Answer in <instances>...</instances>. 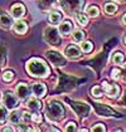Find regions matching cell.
Wrapping results in <instances>:
<instances>
[{"label":"cell","mask_w":126,"mask_h":132,"mask_svg":"<svg viewBox=\"0 0 126 132\" xmlns=\"http://www.w3.org/2000/svg\"><path fill=\"white\" fill-rule=\"evenodd\" d=\"M14 30L17 31L18 34H25L28 31V25H27V23L19 20L14 24Z\"/></svg>","instance_id":"17"},{"label":"cell","mask_w":126,"mask_h":132,"mask_svg":"<svg viewBox=\"0 0 126 132\" xmlns=\"http://www.w3.org/2000/svg\"><path fill=\"white\" fill-rule=\"evenodd\" d=\"M120 74H121V71H120V69H114V71H112V78H114V79H119V78H120Z\"/></svg>","instance_id":"32"},{"label":"cell","mask_w":126,"mask_h":132,"mask_svg":"<svg viewBox=\"0 0 126 132\" xmlns=\"http://www.w3.org/2000/svg\"><path fill=\"white\" fill-rule=\"evenodd\" d=\"M105 13L106 14H114V13H116L117 11V5L116 4H114V3H106L105 4Z\"/></svg>","instance_id":"20"},{"label":"cell","mask_w":126,"mask_h":132,"mask_svg":"<svg viewBox=\"0 0 126 132\" xmlns=\"http://www.w3.org/2000/svg\"><path fill=\"white\" fill-rule=\"evenodd\" d=\"M32 92L37 97H44L45 93H47V87L43 83H34L32 86Z\"/></svg>","instance_id":"9"},{"label":"cell","mask_w":126,"mask_h":132,"mask_svg":"<svg viewBox=\"0 0 126 132\" xmlns=\"http://www.w3.org/2000/svg\"><path fill=\"white\" fill-rule=\"evenodd\" d=\"M13 78H14V73L10 71H6L5 73H3V79L5 82H10L13 81Z\"/></svg>","instance_id":"28"},{"label":"cell","mask_w":126,"mask_h":132,"mask_svg":"<svg viewBox=\"0 0 126 132\" xmlns=\"http://www.w3.org/2000/svg\"><path fill=\"white\" fill-rule=\"evenodd\" d=\"M3 102L6 106V108H9V110H14V108L18 107V97L15 94H13L11 92H6L4 94Z\"/></svg>","instance_id":"7"},{"label":"cell","mask_w":126,"mask_h":132,"mask_svg":"<svg viewBox=\"0 0 126 132\" xmlns=\"http://www.w3.org/2000/svg\"><path fill=\"white\" fill-rule=\"evenodd\" d=\"M77 20L78 23L81 24V25H87V23H88V18H87V15L83 14V13H77Z\"/></svg>","instance_id":"22"},{"label":"cell","mask_w":126,"mask_h":132,"mask_svg":"<svg viewBox=\"0 0 126 132\" xmlns=\"http://www.w3.org/2000/svg\"><path fill=\"white\" fill-rule=\"evenodd\" d=\"M73 29V25L71 21H63L62 24L59 25V33L62 35H68Z\"/></svg>","instance_id":"15"},{"label":"cell","mask_w":126,"mask_h":132,"mask_svg":"<svg viewBox=\"0 0 126 132\" xmlns=\"http://www.w3.org/2000/svg\"><path fill=\"white\" fill-rule=\"evenodd\" d=\"M122 23H124V24L126 25V14L124 15V16H122Z\"/></svg>","instance_id":"33"},{"label":"cell","mask_w":126,"mask_h":132,"mask_svg":"<svg viewBox=\"0 0 126 132\" xmlns=\"http://www.w3.org/2000/svg\"><path fill=\"white\" fill-rule=\"evenodd\" d=\"M124 43H125V45H126V35H125V38H124Z\"/></svg>","instance_id":"35"},{"label":"cell","mask_w":126,"mask_h":132,"mask_svg":"<svg viewBox=\"0 0 126 132\" xmlns=\"http://www.w3.org/2000/svg\"><path fill=\"white\" fill-rule=\"evenodd\" d=\"M112 62H114L115 64H122V63L125 62L124 54H122V53H115L114 57H112Z\"/></svg>","instance_id":"21"},{"label":"cell","mask_w":126,"mask_h":132,"mask_svg":"<svg viewBox=\"0 0 126 132\" xmlns=\"http://www.w3.org/2000/svg\"><path fill=\"white\" fill-rule=\"evenodd\" d=\"M17 96L20 98V100H25L29 94V87L25 84V83H19L17 86V89H15Z\"/></svg>","instance_id":"10"},{"label":"cell","mask_w":126,"mask_h":132,"mask_svg":"<svg viewBox=\"0 0 126 132\" xmlns=\"http://www.w3.org/2000/svg\"><path fill=\"white\" fill-rule=\"evenodd\" d=\"M20 118H21V114L18 111H13L10 113V116H9V121H10V123H13V125L19 123Z\"/></svg>","instance_id":"19"},{"label":"cell","mask_w":126,"mask_h":132,"mask_svg":"<svg viewBox=\"0 0 126 132\" xmlns=\"http://www.w3.org/2000/svg\"><path fill=\"white\" fill-rule=\"evenodd\" d=\"M92 48H93V45H92L91 42H84L83 44L81 45V49H82L84 53H90V52L92 51Z\"/></svg>","instance_id":"26"},{"label":"cell","mask_w":126,"mask_h":132,"mask_svg":"<svg viewBox=\"0 0 126 132\" xmlns=\"http://www.w3.org/2000/svg\"><path fill=\"white\" fill-rule=\"evenodd\" d=\"M71 107L78 117H87L91 111V107L87 103H82V102H72Z\"/></svg>","instance_id":"4"},{"label":"cell","mask_w":126,"mask_h":132,"mask_svg":"<svg viewBox=\"0 0 126 132\" xmlns=\"http://www.w3.org/2000/svg\"><path fill=\"white\" fill-rule=\"evenodd\" d=\"M84 38V33L82 30H76L73 33V40L77 42V43H80V42H82Z\"/></svg>","instance_id":"25"},{"label":"cell","mask_w":126,"mask_h":132,"mask_svg":"<svg viewBox=\"0 0 126 132\" xmlns=\"http://www.w3.org/2000/svg\"><path fill=\"white\" fill-rule=\"evenodd\" d=\"M48 19H49V21L52 23L53 25L58 24L61 21V19H62V14H59L58 11H51L49 15H48Z\"/></svg>","instance_id":"18"},{"label":"cell","mask_w":126,"mask_h":132,"mask_svg":"<svg viewBox=\"0 0 126 132\" xmlns=\"http://www.w3.org/2000/svg\"><path fill=\"white\" fill-rule=\"evenodd\" d=\"M91 93L93 97H101L104 94V87H100V86H94L93 88L91 89Z\"/></svg>","instance_id":"23"},{"label":"cell","mask_w":126,"mask_h":132,"mask_svg":"<svg viewBox=\"0 0 126 132\" xmlns=\"http://www.w3.org/2000/svg\"><path fill=\"white\" fill-rule=\"evenodd\" d=\"M104 89L106 91L107 93V96L108 97H117L119 96V93H120V88H119V86L117 84H108L107 82H104Z\"/></svg>","instance_id":"8"},{"label":"cell","mask_w":126,"mask_h":132,"mask_svg":"<svg viewBox=\"0 0 126 132\" xmlns=\"http://www.w3.org/2000/svg\"><path fill=\"white\" fill-rule=\"evenodd\" d=\"M27 71L30 76H34V77H48L51 73L49 67L42 59H38V58H33L28 62Z\"/></svg>","instance_id":"1"},{"label":"cell","mask_w":126,"mask_h":132,"mask_svg":"<svg viewBox=\"0 0 126 132\" xmlns=\"http://www.w3.org/2000/svg\"><path fill=\"white\" fill-rule=\"evenodd\" d=\"M10 13L13 14V16L15 18V19H19L21 18L24 14H25V8L21 5V4H14L13 6L10 8Z\"/></svg>","instance_id":"11"},{"label":"cell","mask_w":126,"mask_h":132,"mask_svg":"<svg viewBox=\"0 0 126 132\" xmlns=\"http://www.w3.org/2000/svg\"><path fill=\"white\" fill-rule=\"evenodd\" d=\"M105 130H106V128H105V126H104L102 123H97L96 126H93V127H92V131H93V132H96V131L104 132Z\"/></svg>","instance_id":"31"},{"label":"cell","mask_w":126,"mask_h":132,"mask_svg":"<svg viewBox=\"0 0 126 132\" xmlns=\"http://www.w3.org/2000/svg\"><path fill=\"white\" fill-rule=\"evenodd\" d=\"M28 108L29 110H32L33 112H38L41 108H42V103L38 101L37 98H30L29 101H28Z\"/></svg>","instance_id":"16"},{"label":"cell","mask_w":126,"mask_h":132,"mask_svg":"<svg viewBox=\"0 0 126 132\" xmlns=\"http://www.w3.org/2000/svg\"><path fill=\"white\" fill-rule=\"evenodd\" d=\"M96 111H97V113L100 116H114L115 114L112 112V110H110L108 107H106V106L101 104V103H97L96 104Z\"/></svg>","instance_id":"14"},{"label":"cell","mask_w":126,"mask_h":132,"mask_svg":"<svg viewBox=\"0 0 126 132\" xmlns=\"http://www.w3.org/2000/svg\"><path fill=\"white\" fill-rule=\"evenodd\" d=\"M116 1H124V0H116Z\"/></svg>","instance_id":"36"},{"label":"cell","mask_w":126,"mask_h":132,"mask_svg":"<svg viewBox=\"0 0 126 132\" xmlns=\"http://www.w3.org/2000/svg\"><path fill=\"white\" fill-rule=\"evenodd\" d=\"M4 131H13V128H11V127H5Z\"/></svg>","instance_id":"34"},{"label":"cell","mask_w":126,"mask_h":132,"mask_svg":"<svg viewBox=\"0 0 126 132\" xmlns=\"http://www.w3.org/2000/svg\"><path fill=\"white\" fill-rule=\"evenodd\" d=\"M56 0H41V8L43 9H48V8H51L53 5V3H54Z\"/></svg>","instance_id":"27"},{"label":"cell","mask_w":126,"mask_h":132,"mask_svg":"<svg viewBox=\"0 0 126 132\" xmlns=\"http://www.w3.org/2000/svg\"><path fill=\"white\" fill-rule=\"evenodd\" d=\"M13 24V18L5 11H0V25L4 28H9Z\"/></svg>","instance_id":"13"},{"label":"cell","mask_w":126,"mask_h":132,"mask_svg":"<svg viewBox=\"0 0 126 132\" xmlns=\"http://www.w3.org/2000/svg\"><path fill=\"white\" fill-rule=\"evenodd\" d=\"M87 14H88L90 16L94 18V16H97V15L100 14V10H98V8H97V6L91 5V6H88V8H87Z\"/></svg>","instance_id":"24"},{"label":"cell","mask_w":126,"mask_h":132,"mask_svg":"<svg viewBox=\"0 0 126 132\" xmlns=\"http://www.w3.org/2000/svg\"><path fill=\"white\" fill-rule=\"evenodd\" d=\"M64 54H66V57H68V58H78L80 57V54H81V52L80 49L76 47V45H68L67 48H66V51H64Z\"/></svg>","instance_id":"12"},{"label":"cell","mask_w":126,"mask_h":132,"mask_svg":"<svg viewBox=\"0 0 126 132\" xmlns=\"http://www.w3.org/2000/svg\"><path fill=\"white\" fill-rule=\"evenodd\" d=\"M47 117L52 121H59L62 120L63 116H64V110H63V106L59 102L56 101H51L47 106Z\"/></svg>","instance_id":"2"},{"label":"cell","mask_w":126,"mask_h":132,"mask_svg":"<svg viewBox=\"0 0 126 132\" xmlns=\"http://www.w3.org/2000/svg\"><path fill=\"white\" fill-rule=\"evenodd\" d=\"M67 132H72V131H77V126H76V123L74 122H69L67 126H66V128H64Z\"/></svg>","instance_id":"30"},{"label":"cell","mask_w":126,"mask_h":132,"mask_svg":"<svg viewBox=\"0 0 126 132\" xmlns=\"http://www.w3.org/2000/svg\"><path fill=\"white\" fill-rule=\"evenodd\" d=\"M59 3L64 10L71 13V11H74L81 8L82 0H59Z\"/></svg>","instance_id":"5"},{"label":"cell","mask_w":126,"mask_h":132,"mask_svg":"<svg viewBox=\"0 0 126 132\" xmlns=\"http://www.w3.org/2000/svg\"><path fill=\"white\" fill-rule=\"evenodd\" d=\"M6 116H8V113H6V108H5V107H3V106H0V123H3V122L6 120Z\"/></svg>","instance_id":"29"},{"label":"cell","mask_w":126,"mask_h":132,"mask_svg":"<svg viewBox=\"0 0 126 132\" xmlns=\"http://www.w3.org/2000/svg\"><path fill=\"white\" fill-rule=\"evenodd\" d=\"M47 58H48V61L51 62V63H53L54 65H64V64H66L64 57H63L61 53H58V52H54V51L47 52Z\"/></svg>","instance_id":"6"},{"label":"cell","mask_w":126,"mask_h":132,"mask_svg":"<svg viewBox=\"0 0 126 132\" xmlns=\"http://www.w3.org/2000/svg\"><path fill=\"white\" fill-rule=\"evenodd\" d=\"M44 39L51 45H58L61 43V37L58 34V30L54 27H48L44 30Z\"/></svg>","instance_id":"3"}]
</instances>
